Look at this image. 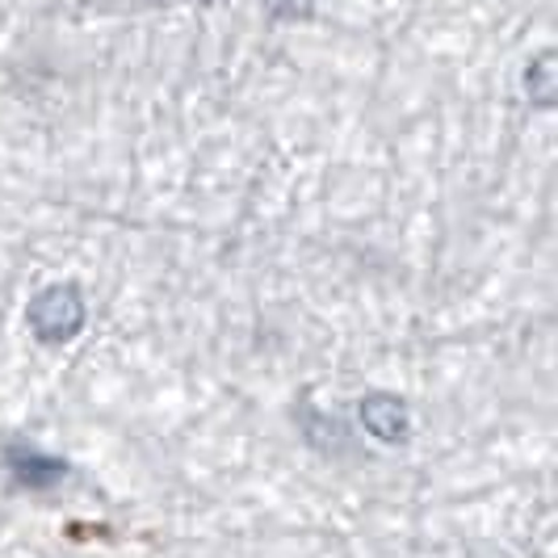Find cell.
<instances>
[{
  "mask_svg": "<svg viewBox=\"0 0 558 558\" xmlns=\"http://www.w3.org/2000/svg\"><path fill=\"white\" fill-rule=\"evenodd\" d=\"M29 332L43 344H68L84 328V299L76 286H47L26 307Z\"/></svg>",
  "mask_w": 558,
  "mask_h": 558,
  "instance_id": "obj_1",
  "label": "cell"
},
{
  "mask_svg": "<svg viewBox=\"0 0 558 558\" xmlns=\"http://www.w3.org/2000/svg\"><path fill=\"white\" fill-rule=\"evenodd\" d=\"M362 424L369 437H378V441H403L408 437V428H412V412H408V403L399 399V395H365L362 399Z\"/></svg>",
  "mask_w": 558,
  "mask_h": 558,
  "instance_id": "obj_2",
  "label": "cell"
},
{
  "mask_svg": "<svg viewBox=\"0 0 558 558\" xmlns=\"http://www.w3.org/2000/svg\"><path fill=\"white\" fill-rule=\"evenodd\" d=\"M4 458H9L13 483H17V487H29V492H47V487H56L59 478L68 475V466H63L59 458H51V453H43V449H34V446H9Z\"/></svg>",
  "mask_w": 558,
  "mask_h": 558,
  "instance_id": "obj_3",
  "label": "cell"
},
{
  "mask_svg": "<svg viewBox=\"0 0 558 558\" xmlns=\"http://www.w3.org/2000/svg\"><path fill=\"white\" fill-rule=\"evenodd\" d=\"M558 59L555 51H542V56L533 59L530 68H525V97H530L537 110H550L558 101V76H555Z\"/></svg>",
  "mask_w": 558,
  "mask_h": 558,
  "instance_id": "obj_4",
  "label": "cell"
},
{
  "mask_svg": "<svg viewBox=\"0 0 558 558\" xmlns=\"http://www.w3.org/2000/svg\"><path fill=\"white\" fill-rule=\"evenodd\" d=\"M260 4H265V13L274 22H303L315 9V0H260Z\"/></svg>",
  "mask_w": 558,
  "mask_h": 558,
  "instance_id": "obj_5",
  "label": "cell"
}]
</instances>
